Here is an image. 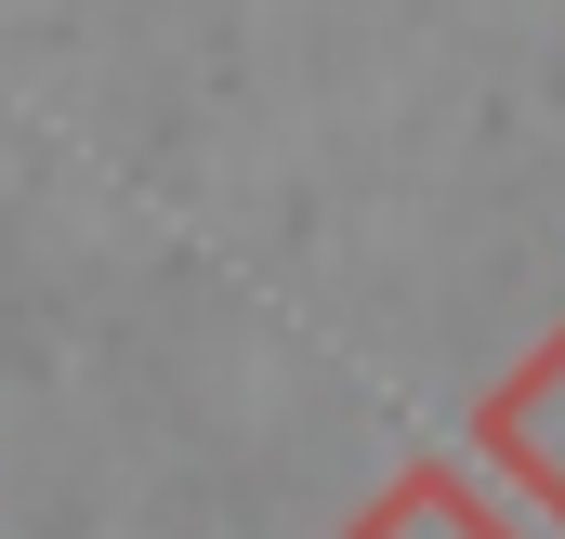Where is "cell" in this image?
I'll use <instances>...</instances> for the list:
<instances>
[{
	"label": "cell",
	"instance_id": "obj_1",
	"mask_svg": "<svg viewBox=\"0 0 565 539\" xmlns=\"http://www.w3.org/2000/svg\"><path fill=\"white\" fill-rule=\"evenodd\" d=\"M473 434H487V461H500L540 514H565V329H553L487 408H473Z\"/></svg>",
	"mask_w": 565,
	"mask_h": 539
},
{
	"label": "cell",
	"instance_id": "obj_2",
	"mask_svg": "<svg viewBox=\"0 0 565 539\" xmlns=\"http://www.w3.org/2000/svg\"><path fill=\"white\" fill-rule=\"evenodd\" d=\"M342 539H513V527H500V514H487L447 461H408V474H395V487H382Z\"/></svg>",
	"mask_w": 565,
	"mask_h": 539
}]
</instances>
